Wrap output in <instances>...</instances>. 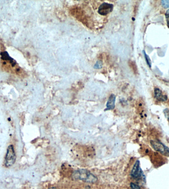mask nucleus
I'll use <instances>...</instances> for the list:
<instances>
[{"instance_id": "obj_1", "label": "nucleus", "mask_w": 169, "mask_h": 189, "mask_svg": "<svg viewBox=\"0 0 169 189\" xmlns=\"http://www.w3.org/2000/svg\"><path fill=\"white\" fill-rule=\"evenodd\" d=\"M72 178L76 180H81L85 182L94 183L98 181V178L93 173L87 169H79L73 172Z\"/></svg>"}, {"instance_id": "obj_2", "label": "nucleus", "mask_w": 169, "mask_h": 189, "mask_svg": "<svg viewBox=\"0 0 169 189\" xmlns=\"http://www.w3.org/2000/svg\"><path fill=\"white\" fill-rule=\"evenodd\" d=\"M131 175L135 179L143 180L145 182V176L140 167V161L137 160L136 161L131 171Z\"/></svg>"}, {"instance_id": "obj_3", "label": "nucleus", "mask_w": 169, "mask_h": 189, "mask_svg": "<svg viewBox=\"0 0 169 189\" xmlns=\"http://www.w3.org/2000/svg\"><path fill=\"white\" fill-rule=\"evenodd\" d=\"M150 144L155 151L162 154L165 156L169 157V148L158 140H152Z\"/></svg>"}, {"instance_id": "obj_4", "label": "nucleus", "mask_w": 169, "mask_h": 189, "mask_svg": "<svg viewBox=\"0 0 169 189\" xmlns=\"http://www.w3.org/2000/svg\"><path fill=\"white\" fill-rule=\"evenodd\" d=\"M16 160V155L13 146L9 145L7 149V154L5 159V165L6 167L12 166Z\"/></svg>"}, {"instance_id": "obj_5", "label": "nucleus", "mask_w": 169, "mask_h": 189, "mask_svg": "<svg viewBox=\"0 0 169 189\" xmlns=\"http://www.w3.org/2000/svg\"><path fill=\"white\" fill-rule=\"evenodd\" d=\"M71 12L72 15L78 19V20H79L86 25L89 24L88 20L84 15V12H83L82 9H80V8H73Z\"/></svg>"}, {"instance_id": "obj_6", "label": "nucleus", "mask_w": 169, "mask_h": 189, "mask_svg": "<svg viewBox=\"0 0 169 189\" xmlns=\"http://www.w3.org/2000/svg\"><path fill=\"white\" fill-rule=\"evenodd\" d=\"M113 9V5L112 4L107 3H103L99 6L98 12L102 15H106L110 13Z\"/></svg>"}, {"instance_id": "obj_7", "label": "nucleus", "mask_w": 169, "mask_h": 189, "mask_svg": "<svg viewBox=\"0 0 169 189\" xmlns=\"http://www.w3.org/2000/svg\"><path fill=\"white\" fill-rule=\"evenodd\" d=\"M154 96L155 98L159 101H165L168 98L167 96L163 94L162 91L159 89V88H155Z\"/></svg>"}, {"instance_id": "obj_8", "label": "nucleus", "mask_w": 169, "mask_h": 189, "mask_svg": "<svg viewBox=\"0 0 169 189\" xmlns=\"http://www.w3.org/2000/svg\"><path fill=\"white\" fill-rule=\"evenodd\" d=\"M116 96L115 94H111L106 104V110H112L115 108Z\"/></svg>"}, {"instance_id": "obj_9", "label": "nucleus", "mask_w": 169, "mask_h": 189, "mask_svg": "<svg viewBox=\"0 0 169 189\" xmlns=\"http://www.w3.org/2000/svg\"><path fill=\"white\" fill-rule=\"evenodd\" d=\"M1 55L2 59L4 60L9 61L12 64V67H14L16 64V62L12 58H11V57L9 56L8 53L6 51L2 52L1 53Z\"/></svg>"}, {"instance_id": "obj_10", "label": "nucleus", "mask_w": 169, "mask_h": 189, "mask_svg": "<svg viewBox=\"0 0 169 189\" xmlns=\"http://www.w3.org/2000/svg\"><path fill=\"white\" fill-rule=\"evenodd\" d=\"M143 52L144 54V57H145V61L147 62V64L148 65V66H149V68L151 67V60L149 58V57L148 55H147V53L145 52Z\"/></svg>"}, {"instance_id": "obj_11", "label": "nucleus", "mask_w": 169, "mask_h": 189, "mask_svg": "<svg viewBox=\"0 0 169 189\" xmlns=\"http://www.w3.org/2000/svg\"><path fill=\"white\" fill-rule=\"evenodd\" d=\"M129 66L131 67V68H132L133 71L136 74V72L137 71V68H136V65L135 64V63L133 61H129Z\"/></svg>"}, {"instance_id": "obj_12", "label": "nucleus", "mask_w": 169, "mask_h": 189, "mask_svg": "<svg viewBox=\"0 0 169 189\" xmlns=\"http://www.w3.org/2000/svg\"><path fill=\"white\" fill-rule=\"evenodd\" d=\"M161 5L163 7L165 8H169V1L166 0V1H161Z\"/></svg>"}, {"instance_id": "obj_13", "label": "nucleus", "mask_w": 169, "mask_h": 189, "mask_svg": "<svg viewBox=\"0 0 169 189\" xmlns=\"http://www.w3.org/2000/svg\"><path fill=\"white\" fill-rule=\"evenodd\" d=\"M130 186H131V189H141L139 185L133 183H131Z\"/></svg>"}, {"instance_id": "obj_14", "label": "nucleus", "mask_w": 169, "mask_h": 189, "mask_svg": "<svg viewBox=\"0 0 169 189\" xmlns=\"http://www.w3.org/2000/svg\"><path fill=\"white\" fill-rule=\"evenodd\" d=\"M165 16H166V19L167 26L169 28V9L167 11L166 13L165 14Z\"/></svg>"}, {"instance_id": "obj_15", "label": "nucleus", "mask_w": 169, "mask_h": 189, "mask_svg": "<svg viewBox=\"0 0 169 189\" xmlns=\"http://www.w3.org/2000/svg\"><path fill=\"white\" fill-rule=\"evenodd\" d=\"M164 114H165V117H166L167 119L168 120L169 122V110L168 109H165L164 111Z\"/></svg>"}, {"instance_id": "obj_16", "label": "nucleus", "mask_w": 169, "mask_h": 189, "mask_svg": "<svg viewBox=\"0 0 169 189\" xmlns=\"http://www.w3.org/2000/svg\"><path fill=\"white\" fill-rule=\"evenodd\" d=\"M50 189H56V188H54V187H53V188H50Z\"/></svg>"}]
</instances>
